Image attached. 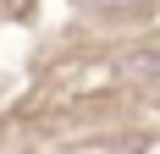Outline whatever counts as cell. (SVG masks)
<instances>
[{
	"label": "cell",
	"mask_w": 160,
	"mask_h": 154,
	"mask_svg": "<svg viewBox=\"0 0 160 154\" xmlns=\"http://www.w3.org/2000/svg\"><path fill=\"white\" fill-rule=\"evenodd\" d=\"M99 6H122V0H99Z\"/></svg>",
	"instance_id": "cell-1"
}]
</instances>
